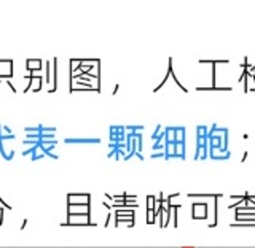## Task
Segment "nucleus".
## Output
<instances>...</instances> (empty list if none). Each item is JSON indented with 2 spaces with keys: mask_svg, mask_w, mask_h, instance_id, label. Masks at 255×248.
Listing matches in <instances>:
<instances>
[{
  "mask_svg": "<svg viewBox=\"0 0 255 248\" xmlns=\"http://www.w3.org/2000/svg\"><path fill=\"white\" fill-rule=\"evenodd\" d=\"M99 139H66V143H99Z\"/></svg>",
  "mask_w": 255,
  "mask_h": 248,
  "instance_id": "f257e3e1",
  "label": "nucleus"
}]
</instances>
